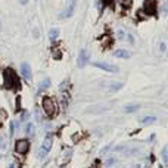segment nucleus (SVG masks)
Segmentation results:
<instances>
[{
  "instance_id": "f257e3e1",
  "label": "nucleus",
  "mask_w": 168,
  "mask_h": 168,
  "mask_svg": "<svg viewBox=\"0 0 168 168\" xmlns=\"http://www.w3.org/2000/svg\"><path fill=\"white\" fill-rule=\"evenodd\" d=\"M3 77H5V87L6 88H13L15 90H19V81H18V77L13 72V69L6 68L3 71Z\"/></svg>"
},
{
  "instance_id": "f03ea898",
  "label": "nucleus",
  "mask_w": 168,
  "mask_h": 168,
  "mask_svg": "<svg viewBox=\"0 0 168 168\" xmlns=\"http://www.w3.org/2000/svg\"><path fill=\"white\" fill-rule=\"evenodd\" d=\"M52 143H53V137L49 134L46 139H44V141H43V145H41V147L39 149V158H44L49 152H50V147H52Z\"/></svg>"
},
{
  "instance_id": "7ed1b4c3",
  "label": "nucleus",
  "mask_w": 168,
  "mask_h": 168,
  "mask_svg": "<svg viewBox=\"0 0 168 168\" xmlns=\"http://www.w3.org/2000/svg\"><path fill=\"white\" fill-rule=\"evenodd\" d=\"M43 108H44V111H46V114L49 115V117H53L55 112H56L55 102H53V99H50V97H44L43 99Z\"/></svg>"
},
{
  "instance_id": "20e7f679",
  "label": "nucleus",
  "mask_w": 168,
  "mask_h": 168,
  "mask_svg": "<svg viewBox=\"0 0 168 168\" xmlns=\"http://www.w3.org/2000/svg\"><path fill=\"white\" fill-rule=\"evenodd\" d=\"M88 58H90V55H88V52L86 49H83L81 52H80V55H78V60H77V64H78V68H84L86 64L88 62Z\"/></svg>"
},
{
  "instance_id": "39448f33",
  "label": "nucleus",
  "mask_w": 168,
  "mask_h": 168,
  "mask_svg": "<svg viewBox=\"0 0 168 168\" xmlns=\"http://www.w3.org/2000/svg\"><path fill=\"white\" fill-rule=\"evenodd\" d=\"M30 147L28 140H18L16 145H15V150L18 153H27V150Z\"/></svg>"
},
{
  "instance_id": "423d86ee",
  "label": "nucleus",
  "mask_w": 168,
  "mask_h": 168,
  "mask_svg": "<svg viewBox=\"0 0 168 168\" xmlns=\"http://www.w3.org/2000/svg\"><path fill=\"white\" fill-rule=\"evenodd\" d=\"M75 3H77V0H68V5H66V7H65V11L62 12L59 16H60V18H68V16H71V15H72V12H74Z\"/></svg>"
},
{
  "instance_id": "0eeeda50",
  "label": "nucleus",
  "mask_w": 168,
  "mask_h": 168,
  "mask_svg": "<svg viewBox=\"0 0 168 168\" xmlns=\"http://www.w3.org/2000/svg\"><path fill=\"white\" fill-rule=\"evenodd\" d=\"M96 68H100L103 71H109V72H118V68L117 66H114L111 64H106V62H94L93 64Z\"/></svg>"
},
{
  "instance_id": "6e6552de",
  "label": "nucleus",
  "mask_w": 168,
  "mask_h": 168,
  "mask_svg": "<svg viewBox=\"0 0 168 168\" xmlns=\"http://www.w3.org/2000/svg\"><path fill=\"white\" fill-rule=\"evenodd\" d=\"M143 11L146 13H149V15H153L156 12V3H155V0H145Z\"/></svg>"
},
{
  "instance_id": "1a4fd4ad",
  "label": "nucleus",
  "mask_w": 168,
  "mask_h": 168,
  "mask_svg": "<svg viewBox=\"0 0 168 168\" xmlns=\"http://www.w3.org/2000/svg\"><path fill=\"white\" fill-rule=\"evenodd\" d=\"M21 74H22V77L25 80H31L33 74H31V68H30L28 64H22L21 65Z\"/></svg>"
},
{
  "instance_id": "9d476101",
  "label": "nucleus",
  "mask_w": 168,
  "mask_h": 168,
  "mask_svg": "<svg viewBox=\"0 0 168 168\" xmlns=\"http://www.w3.org/2000/svg\"><path fill=\"white\" fill-rule=\"evenodd\" d=\"M106 86H108V90H111V92H118V90H121V88H122V84L121 83H108V84H106Z\"/></svg>"
},
{
  "instance_id": "9b49d317",
  "label": "nucleus",
  "mask_w": 168,
  "mask_h": 168,
  "mask_svg": "<svg viewBox=\"0 0 168 168\" xmlns=\"http://www.w3.org/2000/svg\"><path fill=\"white\" fill-rule=\"evenodd\" d=\"M50 86V80L49 78H44L41 80V81L39 83V92H43V90H46V88Z\"/></svg>"
},
{
  "instance_id": "f8f14e48",
  "label": "nucleus",
  "mask_w": 168,
  "mask_h": 168,
  "mask_svg": "<svg viewBox=\"0 0 168 168\" xmlns=\"http://www.w3.org/2000/svg\"><path fill=\"white\" fill-rule=\"evenodd\" d=\"M115 56H117V58H124V59H128L131 55H130V52H128V50H117V52H115Z\"/></svg>"
},
{
  "instance_id": "ddd939ff",
  "label": "nucleus",
  "mask_w": 168,
  "mask_h": 168,
  "mask_svg": "<svg viewBox=\"0 0 168 168\" xmlns=\"http://www.w3.org/2000/svg\"><path fill=\"white\" fill-rule=\"evenodd\" d=\"M25 133H27V136H30L33 137L34 136V124H27V127H25Z\"/></svg>"
},
{
  "instance_id": "4468645a",
  "label": "nucleus",
  "mask_w": 168,
  "mask_h": 168,
  "mask_svg": "<svg viewBox=\"0 0 168 168\" xmlns=\"http://www.w3.org/2000/svg\"><path fill=\"white\" fill-rule=\"evenodd\" d=\"M139 109V105H127L126 106V108H124V111H126V112H134V111H137Z\"/></svg>"
},
{
  "instance_id": "2eb2a0df",
  "label": "nucleus",
  "mask_w": 168,
  "mask_h": 168,
  "mask_svg": "<svg viewBox=\"0 0 168 168\" xmlns=\"http://www.w3.org/2000/svg\"><path fill=\"white\" fill-rule=\"evenodd\" d=\"M58 35H59V30H52V31L49 33V39H50V40H55Z\"/></svg>"
},
{
  "instance_id": "dca6fc26",
  "label": "nucleus",
  "mask_w": 168,
  "mask_h": 168,
  "mask_svg": "<svg viewBox=\"0 0 168 168\" xmlns=\"http://www.w3.org/2000/svg\"><path fill=\"white\" fill-rule=\"evenodd\" d=\"M156 121V118L155 117H145L143 120H141V122L143 124H147V122H155Z\"/></svg>"
},
{
  "instance_id": "f3484780",
  "label": "nucleus",
  "mask_w": 168,
  "mask_h": 168,
  "mask_svg": "<svg viewBox=\"0 0 168 168\" xmlns=\"http://www.w3.org/2000/svg\"><path fill=\"white\" fill-rule=\"evenodd\" d=\"M162 161H164V164H167V162H168V156H167V147H164V150H162Z\"/></svg>"
},
{
  "instance_id": "a211bd4d",
  "label": "nucleus",
  "mask_w": 168,
  "mask_h": 168,
  "mask_svg": "<svg viewBox=\"0 0 168 168\" xmlns=\"http://www.w3.org/2000/svg\"><path fill=\"white\" fill-rule=\"evenodd\" d=\"M131 3H133V0H122V5H124V7H130V6H131Z\"/></svg>"
},
{
  "instance_id": "6ab92c4d",
  "label": "nucleus",
  "mask_w": 168,
  "mask_h": 168,
  "mask_svg": "<svg viewBox=\"0 0 168 168\" xmlns=\"http://www.w3.org/2000/svg\"><path fill=\"white\" fill-rule=\"evenodd\" d=\"M16 108H18V111H19V108H21V97L16 99Z\"/></svg>"
},
{
  "instance_id": "aec40b11",
  "label": "nucleus",
  "mask_w": 168,
  "mask_h": 168,
  "mask_svg": "<svg viewBox=\"0 0 168 168\" xmlns=\"http://www.w3.org/2000/svg\"><path fill=\"white\" fill-rule=\"evenodd\" d=\"M5 118H6V114H5V111L0 109V120H5Z\"/></svg>"
},
{
  "instance_id": "412c9836",
  "label": "nucleus",
  "mask_w": 168,
  "mask_h": 168,
  "mask_svg": "<svg viewBox=\"0 0 168 168\" xmlns=\"http://www.w3.org/2000/svg\"><path fill=\"white\" fill-rule=\"evenodd\" d=\"M103 3H105V5H111L112 0H103Z\"/></svg>"
},
{
  "instance_id": "4be33fe9",
  "label": "nucleus",
  "mask_w": 168,
  "mask_h": 168,
  "mask_svg": "<svg viewBox=\"0 0 168 168\" xmlns=\"http://www.w3.org/2000/svg\"><path fill=\"white\" fill-rule=\"evenodd\" d=\"M21 2V5H27V2H28V0H19Z\"/></svg>"
},
{
  "instance_id": "5701e85b",
  "label": "nucleus",
  "mask_w": 168,
  "mask_h": 168,
  "mask_svg": "<svg viewBox=\"0 0 168 168\" xmlns=\"http://www.w3.org/2000/svg\"><path fill=\"white\" fill-rule=\"evenodd\" d=\"M9 168H16V167H15V164H12V165H11V167H9Z\"/></svg>"
}]
</instances>
